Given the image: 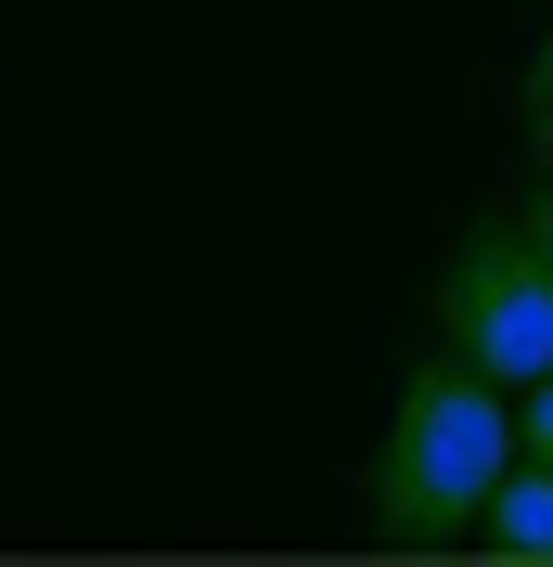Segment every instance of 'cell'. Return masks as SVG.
<instances>
[{
  "mask_svg": "<svg viewBox=\"0 0 553 567\" xmlns=\"http://www.w3.org/2000/svg\"><path fill=\"white\" fill-rule=\"evenodd\" d=\"M502 464H515V388H489L438 336L399 374V413H386L374 464H361V516H374L386 555H463L489 491H502Z\"/></svg>",
  "mask_w": 553,
  "mask_h": 567,
  "instance_id": "obj_1",
  "label": "cell"
},
{
  "mask_svg": "<svg viewBox=\"0 0 553 567\" xmlns=\"http://www.w3.org/2000/svg\"><path fill=\"white\" fill-rule=\"evenodd\" d=\"M438 336L477 361L489 388H541L553 374V258H541V233L515 207H489L438 258Z\"/></svg>",
  "mask_w": 553,
  "mask_h": 567,
  "instance_id": "obj_2",
  "label": "cell"
},
{
  "mask_svg": "<svg viewBox=\"0 0 553 567\" xmlns=\"http://www.w3.org/2000/svg\"><path fill=\"white\" fill-rule=\"evenodd\" d=\"M477 555H502V567H553V464H502V491H489V516H477Z\"/></svg>",
  "mask_w": 553,
  "mask_h": 567,
  "instance_id": "obj_3",
  "label": "cell"
},
{
  "mask_svg": "<svg viewBox=\"0 0 553 567\" xmlns=\"http://www.w3.org/2000/svg\"><path fill=\"white\" fill-rule=\"evenodd\" d=\"M528 155L553 168V27H541V52H528Z\"/></svg>",
  "mask_w": 553,
  "mask_h": 567,
  "instance_id": "obj_4",
  "label": "cell"
},
{
  "mask_svg": "<svg viewBox=\"0 0 553 567\" xmlns=\"http://www.w3.org/2000/svg\"><path fill=\"white\" fill-rule=\"evenodd\" d=\"M515 452L553 464V374H541V388H515Z\"/></svg>",
  "mask_w": 553,
  "mask_h": 567,
  "instance_id": "obj_5",
  "label": "cell"
},
{
  "mask_svg": "<svg viewBox=\"0 0 553 567\" xmlns=\"http://www.w3.org/2000/svg\"><path fill=\"white\" fill-rule=\"evenodd\" d=\"M515 219H528V233H541V258H553V168H541V194H528Z\"/></svg>",
  "mask_w": 553,
  "mask_h": 567,
  "instance_id": "obj_6",
  "label": "cell"
}]
</instances>
